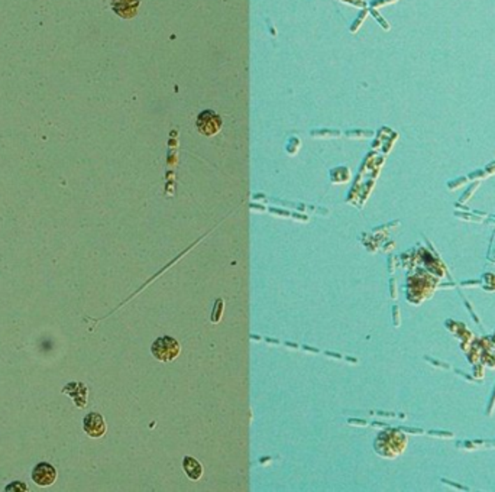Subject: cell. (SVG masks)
Returning <instances> with one entry per match:
<instances>
[{"instance_id":"obj_1","label":"cell","mask_w":495,"mask_h":492,"mask_svg":"<svg viewBox=\"0 0 495 492\" xmlns=\"http://www.w3.org/2000/svg\"><path fill=\"white\" fill-rule=\"evenodd\" d=\"M182 352V346L171 336H160L151 345L152 357L160 362H172Z\"/></svg>"},{"instance_id":"obj_2","label":"cell","mask_w":495,"mask_h":492,"mask_svg":"<svg viewBox=\"0 0 495 492\" xmlns=\"http://www.w3.org/2000/svg\"><path fill=\"white\" fill-rule=\"evenodd\" d=\"M404 438L401 433L399 431H384L381 433V435L378 436L377 442H375V449H377V452L380 455L383 456H394V455H397V450H395L392 446L394 445H397L400 447L404 446Z\"/></svg>"},{"instance_id":"obj_3","label":"cell","mask_w":495,"mask_h":492,"mask_svg":"<svg viewBox=\"0 0 495 492\" xmlns=\"http://www.w3.org/2000/svg\"><path fill=\"white\" fill-rule=\"evenodd\" d=\"M195 126L197 131H199L202 135L206 136L216 135L222 128V117L213 110H205L199 114V117H197Z\"/></svg>"},{"instance_id":"obj_4","label":"cell","mask_w":495,"mask_h":492,"mask_svg":"<svg viewBox=\"0 0 495 492\" xmlns=\"http://www.w3.org/2000/svg\"><path fill=\"white\" fill-rule=\"evenodd\" d=\"M83 430L91 439H101L106 435L108 424L102 415L98 412H89L83 420Z\"/></svg>"},{"instance_id":"obj_5","label":"cell","mask_w":495,"mask_h":492,"mask_svg":"<svg viewBox=\"0 0 495 492\" xmlns=\"http://www.w3.org/2000/svg\"><path fill=\"white\" fill-rule=\"evenodd\" d=\"M57 469L48 462H39L32 469V481L41 488L51 486L57 481Z\"/></svg>"},{"instance_id":"obj_6","label":"cell","mask_w":495,"mask_h":492,"mask_svg":"<svg viewBox=\"0 0 495 492\" xmlns=\"http://www.w3.org/2000/svg\"><path fill=\"white\" fill-rule=\"evenodd\" d=\"M141 0H112L113 12L122 19H132L140 9Z\"/></svg>"},{"instance_id":"obj_7","label":"cell","mask_w":495,"mask_h":492,"mask_svg":"<svg viewBox=\"0 0 495 492\" xmlns=\"http://www.w3.org/2000/svg\"><path fill=\"white\" fill-rule=\"evenodd\" d=\"M183 469L186 472V475L189 477V479L191 481H199L203 477V465L197 461L195 458L191 456H186L183 459Z\"/></svg>"},{"instance_id":"obj_8","label":"cell","mask_w":495,"mask_h":492,"mask_svg":"<svg viewBox=\"0 0 495 492\" xmlns=\"http://www.w3.org/2000/svg\"><path fill=\"white\" fill-rule=\"evenodd\" d=\"M82 385H83L82 382H75L77 391H74V387H73L71 382L63 388V394H66V396H70L74 400V403H75V405L78 408H84L86 404H87V391H83V392L78 394V389L82 388Z\"/></svg>"},{"instance_id":"obj_9","label":"cell","mask_w":495,"mask_h":492,"mask_svg":"<svg viewBox=\"0 0 495 492\" xmlns=\"http://www.w3.org/2000/svg\"><path fill=\"white\" fill-rule=\"evenodd\" d=\"M5 491H6V492H28L29 488H28L27 484L17 482V481H16V482L9 484V485L5 488Z\"/></svg>"}]
</instances>
